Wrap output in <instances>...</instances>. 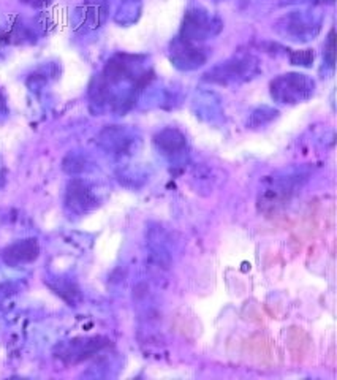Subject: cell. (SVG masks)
<instances>
[{
	"instance_id": "6da1fadb",
	"label": "cell",
	"mask_w": 337,
	"mask_h": 380,
	"mask_svg": "<svg viewBox=\"0 0 337 380\" xmlns=\"http://www.w3.org/2000/svg\"><path fill=\"white\" fill-rule=\"evenodd\" d=\"M271 94L282 103H299L314 94V81L304 75H282L271 83Z\"/></svg>"
},
{
	"instance_id": "ba28073f",
	"label": "cell",
	"mask_w": 337,
	"mask_h": 380,
	"mask_svg": "<svg viewBox=\"0 0 337 380\" xmlns=\"http://www.w3.org/2000/svg\"><path fill=\"white\" fill-rule=\"evenodd\" d=\"M291 62L294 65H304L309 67L314 62V53L311 49H303V51L291 53Z\"/></svg>"
},
{
	"instance_id": "277c9868",
	"label": "cell",
	"mask_w": 337,
	"mask_h": 380,
	"mask_svg": "<svg viewBox=\"0 0 337 380\" xmlns=\"http://www.w3.org/2000/svg\"><path fill=\"white\" fill-rule=\"evenodd\" d=\"M156 143L165 154H173L176 151L184 149L186 138L182 137L178 130L170 129V130H164L160 135H157Z\"/></svg>"
},
{
	"instance_id": "5b68a950",
	"label": "cell",
	"mask_w": 337,
	"mask_h": 380,
	"mask_svg": "<svg viewBox=\"0 0 337 380\" xmlns=\"http://www.w3.org/2000/svg\"><path fill=\"white\" fill-rule=\"evenodd\" d=\"M287 341H289L291 355L296 358V360H303L307 354L309 346H311V341H309L307 334L301 328H291Z\"/></svg>"
},
{
	"instance_id": "7a4b0ae2",
	"label": "cell",
	"mask_w": 337,
	"mask_h": 380,
	"mask_svg": "<svg viewBox=\"0 0 337 380\" xmlns=\"http://www.w3.org/2000/svg\"><path fill=\"white\" fill-rule=\"evenodd\" d=\"M38 252L40 248L37 239H23V241L11 244L4 250V260L13 266L29 263L38 257Z\"/></svg>"
},
{
	"instance_id": "8992f818",
	"label": "cell",
	"mask_w": 337,
	"mask_h": 380,
	"mask_svg": "<svg viewBox=\"0 0 337 380\" xmlns=\"http://www.w3.org/2000/svg\"><path fill=\"white\" fill-rule=\"evenodd\" d=\"M92 201H94L92 195H90L89 190L84 187L81 182L76 181V182H73L72 186H70V189H68V203L73 208L86 209L89 203H92Z\"/></svg>"
},
{
	"instance_id": "9c48e42d",
	"label": "cell",
	"mask_w": 337,
	"mask_h": 380,
	"mask_svg": "<svg viewBox=\"0 0 337 380\" xmlns=\"http://www.w3.org/2000/svg\"><path fill=\"white\" fill-rule=\"evenodd\" d=\"M325 59L328 60V63L331 67H334V62H336V48H334V29H331L328 35V41L325 45Z\"/></svg>"
},
{
	"instance_id": "52a82bcc",
	"label": "cell",
	"mask_w": 337,
	"mask_h": 380,
	"mask_svg": "<svg viewBox=\"0 0 337 380\" xmlns=\"http://www.w3.org/2000/svg\"><path fill=\"white\" fill-rule=\"evenodd\" d=\"M205 59L206 58L201 54L200 49H195V48H187V49L182 48L174 53V60H176L178 63H184L182 67H186V68L201 65V63L205 62Z\"/></svg>"
},
{
	"instance_id": "3957f363",
	"label": "cell",
	"mask_w": 337,
	"mask_h": 380,
	"mask_svg": "<svg viewBox=\"0 0 337 380\" xmlns=\"http://www.w3.org/2000/svg\"><path fill=\"white\" fill-rule=\"evenodd\" d=\"M245 352H247L252 358H255L258 363L262 364L272 363V355H274L272 342L263 334L252 336L250 339L245 342Z\"/></svg>"
},
{
	"instance_id": "30bf717a",
	"label": "cell",
	"mask_w": 337,
	"mask_h": 380,
	"mask_svg": "<svg viewBox=\"0 0 337 380\" xmlns=\"http://www.w3.org/2000/svg\"><path fill=\"white\" fill-rule=\"evenodd\" d=\"M23 2L32 6H45L48 4H51V0H23Z\"/></svg>"
},
{
	"instance_id": "8fae6325",
	"label": "cell",
	"mask_w": 337,
	"mask_h": 380,
	"mask_svg": "<svg viewBox=\"0 0 337 380\" xmlns=\"http://www.w3.org/2000/svg\"><path fill=\"white\" fill-rule=\"evenodd\" d=\"M4 107H5V102H4L2 95H0V110H4Z\"/></svg>"
}]
</instances>
